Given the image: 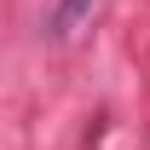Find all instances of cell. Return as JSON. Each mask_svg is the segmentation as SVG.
Listing matches in <instances>:
<instances>
[{"mask_svg": "<svg viewBox=\"0 0 150 150\" xmlns=\"http://www.w3.org/2000/svg\"><path fill=\"white\" fill-rule=\"evenodd\" d=\"M87 12H93V0H64V6H58V29H75Z\"/></svg>", "mask_w": 150, "mask_h": 150, "instance_id": "cell-1", "label": "cell"}]
</instances>
